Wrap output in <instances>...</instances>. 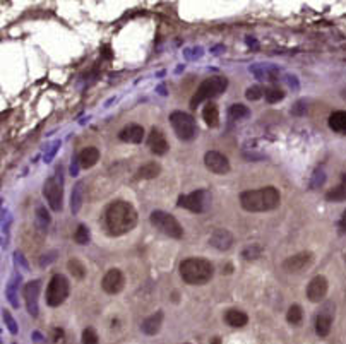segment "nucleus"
Returning <instances> with one entry per match:
<instances>
[{"instance_id":"nucleus-1","label":"nucleus","mask_w":346,"mask_h":344,"mask_svg":"<svg viewBox=\"0 0 346 344\" xmlns=\"http://www.w3.org/2000/svg\"><path fill=\"white\" fill-rule=\"evenodd\" d=\"M105 225L110 235L120 236L129 233L137 225V211L134 206L125 200H117L106 207L105 212Z\"/></svg>"},{"instance_id":"nucleus-2","label":"nucleus","mask_w":346,"mask_h":344,"mask_svg":"<svg viewBox=\"0 0 346 344\" xmlns=\"http://www.w3.org/2000/svg\"><path fill=\"white\" fill-rule=\"evenodd\" d=\"M279 190L276 187H264L257 190H245L240 193V206L249 212H266L279 206Z\"/></svg>"},{"instance_id":"nucleus-3","label":"nucleus","mask_w":346,"mask_h":344,"mask_svg":"<svg viewBox=\"0 0 346 344\" xmlns=\"http://www.w3.org/2000/svg\"><path fill=\"white\" fill-rule=\"evenodd\" d=\"M213 274H215V267L209 261L201 257H190L180 264V276L187 284H206L211 281Z\"/></svg>"},{"instance_id":"nucleus-4","label":"nucleus","mask_w":346,"mask_h":344,"mask_svg":"<svg viewBox=\"0 0 346 344\" xmlns=\"http://www.w3.org/2000/svg\"><path fill=\"white\" fill-rule=\"evenodd\" d=\"M226 87H228V79L223 77V76H215V77L202 80L201 86L197 87L196 94H194L192 100H190V108H197L202 101L213 100V98L219 96L221 93H224Z\"/></svg>"},{"instance_id":"nucleus-5","label":"nucleus","mask_w":346,"mask_h":344,"mask_svg":"<svg viewBox=\"0 0 346 344\" xmlns=\"http://www.w3.org/2000/svg\"><path fill=\"white\" fill-rule=\"evenodd\" d=\"M64 178H62V166L57 168L53 177H50L43 185V195H45L48 206L55 212L62 211V199H64Z\"/></svg>"},{"instance_id":"nucleus-6","label":"nucleus","mask_w":346,"mask_h":344,"mask_svg":"<svg viewBox=\"0 0 346 344\" xmlns=\"http://www.w3.org/2000/svg\"><path fill=\"white\" fill-rule=\"evenodd\" d=\"M149 219H151V225H153L154 228H158L161 233H165V235L170 236V238L180 240L183 236L182 225H180V223L176 221L172 214H168V212L153 211V212H151V216H149Z\"/></svg>"},{"instance_id":"nucleus-7","label":"nucleus","mask_w":346,"mask_h":344,"mask_svg":"<svg viewBox=\"0 0 346 344\" xmlns=\"http://www.w3.org/2000/svg\"><path fill=\"white\" fill-rule=\"evenodd\" d=\"M170 123L180 141H192V139L196 137V134H197L196 120H194L189 113L173 112L170 115Z\"/></svg>"},{"instance_id":"nucleus-8","label":"nucleus","mask_w":346,"mask_h":344,"mask_svg":"<svg viewBox=\"0 0 346 344\" xmlns=\"http://www.w3.org/2000/svg\"><path fill=\"white\" fill-rule=\"evenodd\" d=\"M176 206L190 212H196V214H201V212L208 211L209 206H211V193L208 190H196V192L187 193V195H180Z\"/></svg>"},{"instance_id":"nucleus-9","label":"nucleus","mask_w":346,"mask_h":344,"mask_svg":"<svg viewBox=\"0 0 346 344\" xmlns=\"http://www.w3.org/2000/svg\"><path fill=\"white\" fill-rule=\"evenodd\" d=\"M69 291H71V284L67 277L62 274H55L46 288V303L50 306H60L69 296Z\"/></svg>"},{"instance_id":"nucleus-10","label":"nucleus","mask_w":346,"mask_h":344,"mask_svg":"<svg viewBox=\"0 0 346 344\" xmlns=\"http://www.w3.org/2000/svg\"><path fill=\"white\" fill-rule=\"evenodd\" d=\"M334 320V305L331 302L324 303V306L319 310L317 318H315V332L319 338H327L333 327Z\"/></svg>"},{"instance_id":"nucleus-11","label":"nucleus","mask_w":346,"mask_h":344,"mask_svg":"<svg viewBox=\"0 0 346 344\" xmlns=\"http://www.w3.org/2000/svg\"><path fill=\"white\" fill-rule=\"evenodd\" d=\"M40 288H42V281H29L28 284H24V302H26V308H28L29 315L31 317H38V295H40Z\"/></svg>"},{"instance_id":"nucleus-12","label":"nucleus","mask_w":346,"mask_h":344,"mask_svg":"<svg viewBox=\"0 0 346 344\" xmlns=\"http://www.w3.org/2000/svg\"><path fill=\"white\" fill-rule=\"evenodd\" d=\"M312 262H314V255L310 252H300V254L286 259L283 262V269L286 272H302V270L308 269L312 266Z\"/></svg>"},{"instance_id":"nucleus-13","label":"nucleus","mask_w":346,"mask_h":344,"mask_svg":"<svg viewBox=\"0 0 346 344\" xmlns=\"http://www.w3.org/2000/svg\"><path fill=\"white\" fill-rule=\"evenodd\" d=\"M204 164L209 171L216 175H226L230 171V161L218 151H209L204 156Z\"/></svg>"},{"instance_id":"nucleus-14","label":"nucleus","mask_w":346,"mask_h":344,"mask_svg":"<svg viewBox=\"0 0 346 344\" xmlns=\"http://www.w3.org/2000/svg\"><path fill=\"white\" fill-rule=\"evenodd\" d=\"M124 283H125V279H124L122 270L110 269L108 272L105 274V277H103L101 286H103V290L108 293V295H117V293L122 291Z\"/></svg>"},{"instance_id":"nucleus-15","label":"nucleus","mask_w":346,"mask_h":344,"mask_svg":"<svg viewBox=\"0 0 346 344\" xmlns=\"http://www.w3.org/2000/svg\"><path fill=\"white\" fill-rule=\"evenodd\" d=\"M327 295V279L324 276H315L307 286V298L312 303H319Z\"/></svg>"},{"instance_id":"nucleus-16","label":"nucleus","mask_w":346,"mask_h":344,"mask_svg":"<svg viewBox=\"0 0 346 344\" xmlns=\"http://www.w3.org/2000/svg\"><path fill=\"white\" fill-rule=\"evenodd\" d=\"M148 146H149L151 153L156 156L167 154L168 148H170L167 137H165V134H163V130L158 129V127H153V129H151V134L148 137Z\"/></svg>"},{"instance_id":"nucleus-17","label":"nucleus","mask_w":346,"mask_h":344,"mask_svg":"<svg viewBox=\"0 0 346 344\" xmlns=\"http://www.w3.org/2000/svg\"><path fill=\"white\" fill-rule=\"evenodd\" d=\"M250 72L256 76L257 79L260 80H278L279 77V69L274 67V65H266V64H256L250 65Z\"/></svg>"},{"instance_id":"nucleus-18","label":"nucleus","mask_w":346,"mask_h":344,"mask_svg":"<svg viewBox=\"0 0 346 344\" xmlns=\"http://www.w3.org/2000/svg\"><path fill=\"white\" fill-rule=\"evenodd\" d=\"M119 137H120V141H124V142L139 144V142H142V139H144V129H142L141 125H137V123H130V125L124 127V129L120 130Z\"/></svg>"},{"instance_id":"nucleus-19","label":"nucleus","mask_w":346,"mask_h":344,"mask_svg":"<svg viewBox=\"0 0 346 344\" xmlns=\"http://www.w3.org/2000/svg\"><path fill=\"white\" fill-rule=\"evenodd\" d=\"M209 243H211L215 248H218V250H228V248L231 247V243H233V235H231L228 229L219 228L211 235Z\"/></svg>"},{"instance_id":"nucleus-20","label":"nucleus","mask_w":346,"mask_h":344,"mask_svg":"<svg viewBox=\"0 0 346 344\" xmlns=\"http://www.w3.org/2000/svg\"><path fill=\"white\" fill-rule=\"evenodd\" d=\"M77 159H79V164L83 168H93L99 161V149L94 148V146L84 148L83 151H81V154L77 156Z\"/></svg>"},{"instance_id":"nucleus-21","label":"nucleus","mask_w":346,"mask_h":344,"mask_svg":"<svg viewBox=\"0 0 346 344\" xmlns=\"http://www.w3.org/2000/svg\"><path fill=\"white\" fill-rule=\"evenodd\" d=\"M161 322H163V312L153 313V315L148 317L144 322H142L141 331L144 332V334H148V336L158 334V332H160V329H161Z\"/></svg>"},{"instance_id":"nucleus-22","label":"nucleus","mask_w":346,"mask_h":344,"mask_svg":"<svg viewBox=\"0 0 346 344\" xmlns=\"http://www.w3.org/2000/svg\"><path fill=\"white\" fill-rule=\"evenodd\" d=\"M224 322H226L230 327H244V325H247L249 322V317L245 312H242V310H237V308H230L226 313H224Z\"/></svg>"},{"instance_id":"nucleus-23","label":"nucleus","mask_w":346,"mask_h":344,"mask_svg":"<svg viewBox=\"0 0 346 344\" xmlns=\"http://www.w3.org/2000/svg\"><path fill=\"white\" fill-rule=\"evenodd\" d=\"M326 200H329V202H343V200H346V173L341 175L340 184L326 193Z\"/></svg>"},{"instance_id":"nucleus-24","label":"nucleus","mask_w":346,"mask_h":344,"mask_svg":"<svg viewBox=\"0 0 346 344\" xmlns=\"http://www.w3.org/2000/svg\"><path fill=\"white\" fill-rule=\"evenodd\" d=\"M202 118H204V122L208 127H213V129L218 127L219 112H218V106L213 103V101H209V103L204 106V110H202Z\"/></svg>"},{"instance_id":"nucleus-25","label":"nucleus","mask_w":346,"mask_h":344,"mask_svg":"<svg viewBox=\"0 0 346 344\" xmlns=\"http://www.w3.org/2000/svg\"><path fill=\"white\" fill-rule=\"evenodd\" d=\"M329 127H331V130H334V132L346 135V112H345V110H340V112L331 113Z\"/></svg>"},{"instance_id":"nucleus-26","label":"nucleus","mask_w":346,"mask_h":344,"mask_svg":"<svg viewBox=\"0 0 346 344\" xmlns=\"http://www.w3.org/2000/svg\"><path fill=\"white\" fill-rule=\"evenodd\" d=\"M161 173V166L158 163H148L144 166H141L135 173L137 180H151V178H156Z\"/></svg>"},{"instance_id":"nucleus-27","label":"nucleus","mask_w":346,"mask_h":344,"mask_svg":"<svg viewBox=\"0 0 346 344\" xmlns=\"http://www.w3.org/2000/svg\"><path fill=\"white\" fill-rule=\"evenodd\" d=\"M83 197H84V182L79 180L76 184V187L72 189V195H71V211L72 214H77L83 206Z\"/></svg>"},{"instance_id":"nucleus-28","label":"nucleus","mask_w":346,"mask_h":344,"mask_svg":"<svg viewBox=\"0 0 346 344\" xmlns=\"http://www.w3.org/2000/svg\"><path fill=\"white\" fill-rule=\"evenodd\" d=\"M250 115V110L247 108L245 105L242 103H235L230 106V110H228V116H230L231 120H242V118H247V116Z\"/></svg>"},{"instance_id":"nucleus-29","label":"nucleus","mask_w":346,"mask_h":344,"mask_svg":"<svg viewBox=\"0 0 346 344\" xmlns=\"http://www.w3.org/2000/svg\"><path fill=\"white\" fill-rule=\"evenodd\" d=\"M48 225H50V214L43 206H38L36 207V226H38L40 231L45 233Z\"/></svg>"},{"instance_id":"nucleus-30","label":"nucleus","mask_w":346,"mask_h":344,"mask_svg":"<svg viewBox=\"0 0 346 344\" xmlns=\"http://www.w3.org/2000/svg\"><path fill=\"white\" fill-rule=\"evenodd\" d=\"M21 279V276H14L12 277V281L9 283V286L5 288V295H7V298H9V302H10V305L14 306V308H19V302H17V293H16V283Z\"/></svg>"},{"instance_id":"nucleus-31","label":"nucleus","mask_w":346,"mask_h":344,"mask_svg":"<svg viewBox=\"0 0 346 344\" xmlns=\"http://www.w3.org/2000/svg\"><path fill=\"white\" fill-rule=\"evenodd\" d=\"M303 318V312H302V306L300 305H292L288 308V313H286V320L293 325H298Z\"/></svg>"},{"instance_id":"nucleus-32","label":"nucleus","mask_w":346,"mask_h":344,"mask_svg":"<svg viewBox=\"0 0 346 344\" xmlns=\"http://www.w3.org/2000/svg\"><path fill=\"white\" fill-rule=\"evenodd\" d=\"M69 270H71V274L74 277H77V279H83L84 276H86V267L83 266V262H79L77 259H72V261H69Z\"/></svg>"},{"instance_id":"nucleus-33","label":"nucleus","mask_w":346,"mask_h":344,"mask_svg":"<svg viewBox=\"0 0 346 344\" xmlns=\"http://www.w3.org/2000/svg\"><path fill=\"white\" fill-rule=\"evenodd\" d=\"M89 238H91V233H89V228L84 225H79L76 229V235H74V240L77 241L79 245H86L89 243Z\"/></svg>"},{"instance_id":"nucleus-34","label":"nucleus","mask_w":346,"mask_h":344,"mask_svg":"<svg viewBox=\"0 0 346 344\" xmlns=\"http://www.w3.org/2000/svg\"><path fill=\"white\" fill-rule=\"evenodd\" d=\"M260 255H262V247H260V245H257V243L249 245V247L244 250L245 261H256V259H259Z\"/></svg>"},{"instance_id":"nucleus-35","label":"nucleus","mask_w":346,"mask_h":344,"mask_svg":"<svg viewBox=\"0 0 346 344\" xmlns=\"http://www.w3.org/2000/svg\"><path fill=\"white\" fill-rule=\"evenodd\" d=\"M264 96H266L267 103H278V101H281L283 98H285V93H283L279 87H271V89H267L266 93H264Z\"/></svg>"},{"instance_id":"nucleus-36","label":"nucleus","mask_w":346,"mask_h":344,"mask_svg":"<svg viewBox=\"0 0 346 344\" xmlns=\"http://www.w3.org/2000/svg\"><path fill=\"white\" fill-rule=\"evenodd\" d=\"M83 344H99V339H98V334L94 329L87 327L83 331Z\"/></svg>"},{"instance_id":"nucleus-37","label":"nucleus","mask_w":346,"mask_h":344,"mask_svg":"<svg viewBox=\"0 0 346 344\" xmlns=\"http://www.w3.org/2000/svg\"><path fill=\"white\" fill-rule=\"evenodd\" d=\"M324 182H326V175H324V171L321 168H317V170L314 171V175H312L310 189H319V187L324 185Z\"/></svg>"},{"instance_id":"nucleus-38","label":"nucleus","mask_w":346,"mask_h":344,"mask_svg":"<svg viewBox=\"0 0 346 344\" xmlns=\"http://www.w3.org/2000/svg\"><path fill=\"white\" fill-rule=\"evenodd\" d=\"M245 96H247V100H250V101H256V100H260V98L264 96V91L260 86H250L247 89V93H245Z\"/></svg>"},{"instance_id":"nucleus-39","label":"nucleus","mask_w":346,"mask_h":344,"mask_svg":"<svg viewBox=\"0 0 346 344\" xmlns=\"http://www.w3.org/2000/svg\"><path fill=\"white\" fill-rule=\"evenodd\" d=\"M2 317H3V322H5L7 329L10 331V334H17V324H16V320L12 318V315H10L7 310H3Z\"/></svg>"},{"instance_id":"nucleus-40","label":"nucleus","mask_w":346,"mask_h":344,"mask_svg":"<svg viewBox=\"0 0 346 344\" xmlns=\"http://www.w3.org/2000/svg\"><path fill=\"white\" fill-rule=\"evenodd\" d=\"M305 113H307V103H305L303 100L297 101V103L293 105V108H292V115H295V116H303Z\"/></svg>"},{"instance_id":"nucleus-41","label":"nucleus","mask_w":346,"mask_h":344,"mask_svg":"<svg viewBox=\"0 0 346 344\" xmlns=\"http://www.w3.org/2000/svg\"><path fill=\"white\" fill-rule=\"evenodd\" d=\"M58 146H60V141H55L53 144L50 146L48 153H46V154H45V163H48V161H51V158H53V156H55V153H57Z\"/></svg>"},{"instance_id":"nucleus-42","label":"nucleus","mask_w":346,"mask_h":344,"mask_svg":"<svg viewBox=\"0 0 346 344\" xmlns=\"http://www.w3.org/2000/svg\"><path fill=\"white\" fill-rule=\"evenodd\" d=\"M55 255H57V252H50V254L43 255V257H42V261H40V266H42V267L48 266L50 262H53V261H55Z\"/></svg>"},{"instance_id":"nucleus-43","label":"nucleus","mask_w":346,"mask_h":344,"mask_svg":"<svg viewBox=\"0 0 346 344\" xmlns=\"http://www.w3.org/2000/svg\"><path fill=\"white\" fill-rule=\"evenodd\" d=\"M14 259H16V262H17V264H19L21 267H23L24 270H28V269H29V266H28V262L24 261L23 254H19V252H14Z\"/></svg>"},{"instance_id":"nucleus-44","label":"nucleus","mask_w":346,"mask_h":344,"mask_svg":"<svg viewBox=\"0 0 346 344\" xmlns=\"http://www.w3.org/2000/svg\"><path fill=\"white\" fill-rule=\"evenodd\" d=\"M285 80L286 82H288V86L292 87V89H298V86H300V84H298V79L295 77V76H292V74H286L285 76Z\"/></svg>"},{"instance_id":"nucleus-45","label":"nucleus","mask_w":346,"mask_h":344,"mask_svg":"<svg viewBox=\"0 0 346 344\" xmlns=\"http://www.w3.org/2000/svg\"><path fill=\"white\" fill-rule=\"evenodd\" d=\"M79 166H81V164H79V159H74V161H72V164H71V175H72V177H76V175H77V171H79Z\"/></svg>"},{"instance_id":"nucleus-46","label":"nucleus","mask_w":346,"mask_h":344,"mask_svg":"<svg viewBox=\"0 0 346 344\" xmlns=\"http://www.w3.org/2000/svg\"><path fill=\"white\" fill-rule=\"evenodd\" d=\"M340 229L343 233H346V211L343 212V216H341V219H340Z\"/></svg>"},{"instance_id":"nucleus-47","label":"nucleus","mask_w":346,"mask_h":344,"mask_svg":"<svg viewBox=\"0 0 346 344\" xmlns=\"http://www.w3.org/2000/svg\"><path fill=\"white\" fill-rule=\"evenodd\" d=\"M244 156H245V158H249V159H262L264 158L262 154H249V153H244Z\"/></svg>"},{"instance_id":"nucleus-48","label":"nucleus","mask_w":346,"mask_h":344,"mask_svg":"<svg viewBox=\"0 0 346 344\" xmlns=\"http://www.w3.org/2000/svg\"><path fill=\"white\" fill-rule=\"evenodd\" d=\"M211 344H221V339H219V338H213L211 339Z\"/></svg>"},{"instance_id":"nucleus-49","label":"nucleus","mask_w":346,"mask_h":344,"mask_svg":"<svg viewBox=\"0 0 346 344\" xmlns=\"http://www.w3.org/2000/svg\"><path fill=\"white\" fill-rule=\"evenodd\" d=\"M343 98H345V100H346V89L343 91Z\"/></svg>"},{"instance_id":"nucleus-50","label":"nucleus","mask_w":346,"mask_h":344,"mask_svg":"<svg viewBox=\"0 0 346 344\" xmlns=\"http://www.w3.org/2000/svg\"><path fill=\"white\" fill-rule=\"evenodd\" d=\"M14 344H16V343H14Z\"/></svg>"}]
</instances>
